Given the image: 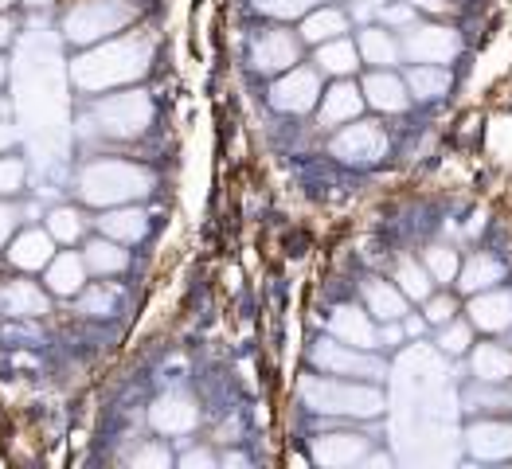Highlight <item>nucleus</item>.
<instances>
[{
	"instance_id": "37998d69",
	"label": "nucleus",
	"mask_w": 512,
	"mask_h": 469,
	"mask_svg": "<svg viewBox=\"0 0 512 469\" xmlns=\"http://www.w3.org/2000/svg\"><path fill=\"white\" fill-rule=\"evenodd\" d=\"M16 227V208H8V204H0V243L8 239V231Z\"/></svg>"
},
{
	"instance_id": "cd10ccee",
	"label": "nucleus",
	"mask_w": 512,
	"mask_h": 469,
	"mask_svg": "<svg viewBox=\"0 0 512 469\" xmlns=\"http://www.w3.org/2000/svg\"><path fill=\"white\" fill-rule=\"evenodd\" d=\"M98 223H102V231H106L110 239H118V243H137V239L149 231V219H145V212H137V208H122V212L102 215Z\"/></svg>"
},
{
	"instance_id": "2eb2a0df",
	"label": "nucleus",
	"mask_w": 512,
	"mask_h": 469,
	"mask_svg": "<svg viewBox=\"0 0 512 469\" xmlns=\"http://www.w3.org/2000/svg\"><path fill=\"white\" fill-rule=\"evenodd\" d=\"M470 321L481 333H505L512 329V294L509 290H481L470 298Z\"/></svg>"
},
{
	"instance_id": "6ab92c4d",
	"label": "nucleus",
	"mask_w": 512,
	"mask_h": 469,
	"mask_svg": "<svg viewBox=\"0 0 512 469\" xmlns=\"http://www.w3.org/2000/svg\"><path fill=\"white\" fill-rule=\"evenodd\" d=\"M344 32H348V16H344L341 8H333V4L313 8L301 20V40L305 43H329L337 40V36H344Z\"/></svg>"
},
{
	"instance_id": "f3484780",
	"label": "nucleus",
	"mask_w": 512,
	"mask_h": 469,
	"mask_svg": "<svg viewBox=\"0 0 512 469\" xmlns=\"http://www.w3.org/2000/svg\"><path fill=\"white\" fill-rule=\"evenodd\" d=\"M333 337L356 348H380V329L372 325V313H360L352 305H341L333 313Z\"/></svg>"
},
{
	"instance_id": "c85d7f7f",
	"label": "nucleus",
	"mask_w": 512,
	"mask_h": 469,
	"mask_svg": "<svg viewBox=\"0 0 512 469\" xmlns=\"http://www.w3.org/2000/svg\"><path fill=\"white\" fill-rule=\"evenodd\" d=\"M395 282H399V290H403L407 298H415V301H427L430 294H434V274L427 270V262L419 266L415 258H399Z\"/></svg>"
},
{
	"instance_id": "72a5a7b5",
	"label": "nucleus",
	"mask_w": 512,
	"mask_h": 469,
	"mask_svg": "<svg viewBox=\"0 0 512 469\" xmlns=\"http://www.w3.org/2000/svg\"><path fill=\"white\" fill-rule=\"evenodd\" d=\"M473 344V321L466 325V321H450V325H442V333H438V348L442 352H450V356H462L466 348Z\"/></svg>"
},
{
	"instance_id": "39448f33",
	"label": "nucleus",
	"mask_w": 512,
	"mask_h": 469,
	"mask_svg": "<svg viewBox=\"0 0 512 469\" xmlns=\"http://www.w3.org/2000/svg\"><path fill=\"white\" fill-rule=\"evenodd\" d=\"M313 368H321L325 376H352V380H380L384 376V364L376 356H368V348H356V344L344 341H317L309 352Z\"/></svg>"
},
{
	"instance_id": "393cba45",
	"label": "nucleus",
	"mask_w": 512,
	"mask_h": 469,
	"mask_svg": "<svg viewBox=\"0 0 512 469\" xmlns=\"http://www.w3.org/2000/svg\"><path fill=\"white\" fill-rule=\"evenodd\" d=\"M462 403L470 411H512V380H501V384L477 380L473 387H466Z\"/></svg>"
},
{
	"instance_id": "1a4fd4ad",
	"label": "nucleus",
	"mask_w": 512,
	"mask_h": 469,
	"mask_svg": "<svg viewBox=\"0 0 512 469\" xmlns=\"http://www.w3.org/2000/svg\"><path fill=\"white\" fill-rule=\"evenodd\" d=\"M317 98H321V79H317V71H309V67H290V71L274 83V90H270V102H274L278 110H286V114H305V110H313Z\"/></svg>"
},
{
	"instance_id": "58836bf2",
	"label": "nucleus",
	"mask_w": 512,
	"mask_h": 469,
	"mask_svg": "<svg viewBox=\"0 0 512 469\" xmlns=\"http://www.w3.org/2000/svg\"><path fill=\"white\" fill-rule=\"evenodd\" d=\"M133 466H153V469H165L169 466V450H165V446H153V442H149V446H141V450H137V454H133Z\"/></svg>"
},
{
	"instance_id": "5701e85b",
	"label": "nucleus",
	"mask_w": 512,
	"mask_h": 469,
	"mask_svg": "<svg viewBox=\"0 0 512 469\" xmlns=\"http://www.w3.org/2000/svg\"><path fill=\"white\" fill-rule=\"evenodd\" d=\"M407 86H411V98L434 102V98H442V94L450 90V75H446V67H438V63H415V67L407 71Z\"/></svg>"
},
{
	"instance_id": "aec40b11",
	"label": "nucleus",
	"mask_w": 512,
	"mask_h": 469,
	"mask_svg": "<svg viewBox=\"0 0 512 469\" xmlns=\"http://www.w3.org/2000/svg\"><path fill=\"white\" fill-rule=\"evenodd\" d=\"M317 67H321L325 75L348 79V75L360 67V43L344 40V36H337V40H329V43H317Z\"/></svg>"
},
{
	"instance_id": "2f4dec72",
	"label": "nucleus",
	"mask_w": 512,
	"mask_h": 469,
	"mask_svg": "<svg viewBox=\"0 0 512 469\" xmlns=\"http://www.w3.org/2000/svg\"><path fill=\"white\" fill-rule=\"evenodd\" d=\"M427 270L434 274V282H442V286H450V282H458V274H462V262H458V251H450V247H430L427 255Z\"/></svg>"
},
{
	"instance_id": "20e7f679",
	"label": "nucleus",
	"mask_w": 512,
	"mask_h": 469,
	"mask_svg": "<svg viewBox=\"0 0 512 469\" xmlns=\"http://www.w3.org/2000/svg\"><path fill=\"white\" fill-rule=\"evenodd\" d=\"M94 122H98L102 133H110V137H137V133H145L149 122H153V102L141 90L110 94L106 102H98Z\"/></svg>"
},
{
	"instance_id": "c9c22d12",
	"label": "nucleus",
	"mask_w": 512,
	"mask_h": 469,
	"mask_svg": "<svg viewBox=\"0 0 512 469\" xmlns=\"http://www.w3.org/2000/svg\"><path fill=\"white\" fill-rule=\"evenodd\" d=\"M423 305H427V309H423V317H427L430 325H438V329H442V325H450V321H454V313H458V305H454L450 294H430Z\"/></svg>"
},
{
	"instance_id": "bb28decb",
	"label": "nucleus",
	"mask_w": 512,
	"mask_h": 469,
	"mask_svg": "<svg viewBox=\"0 0 512 469\" xmlns=\"http://www.w3.org/2000/svg\"><path fill=\"white\" fill-rule=\"evenodd\" d=\"M360 59L372 63V67H395L399 43L391 40L387 28H364V32H360Z\"/></svg>"
},
{
	"instance_id": "a19ab883",
	"label": "nucleus",
	"mask_w": 512,
	"mask_h": 469,
	"mask_svg": "<svg viewBox=\"0 0 512 469\" xmlns=\"http://www.w3.org/2000/svg\"><path fill=\"white\" fill-rule=\"evenodd\" d=\"M180 466L184 469H212L215 458L208 454V450H192V454H184V458H180Z\"/></svg>"
},
{
	"instance_id": "4468645a",
	"label": "nucleus",
	"mask_w": 512,
	"mask_h": 469,
	"mask_svg": "<svg viewBox=\"0 0 512 469\" xmlns=\"http://www.w3.org/2000/svg\"><path fill=\"white\" fill-rule=\"evenodd\" d=\"M364 86L356 83H337L329 86L325 94H321V126L325 129H337V126H348V122H356L360 118V110H364Z\"/></svg>"
},
{
	"instance_id": "4be33fe9",
	"label": "nucleus",
	"mask_w": 512,
	"mask_h": 469,
	"mask_svg": "<svg viewBox=\"0 0 512 469\" xmlns=\"http://www.w3.org/2000/svg\"><path fill=\"white\" fill-rule=\"evenodd\" d=\"M505 278V266L497 262L493 255H473L466 266H462V274H458V286L466 290V294H481V290H493L497 282Z\"/></svg>"
},
{
	"instance_id": "79ce46f5",
	"label": "nucleus",
	"mask_w": 512,
	"mask_h": 469,
	"mask_svg": "<svg viewBox=\"0 0 512 469\" xmlns=\"http://www.w3.org/2000/svg\"><path fill=\"white\" fill-rule=\"evenodd\" d=\"M403 333H407V329H399V321H384V329H380V344H384V348H395V344L403 341Z\"/></svg>"
},
{
	"instance_id": "6e6552de",
	"label": "nucleus",
	"mask_w": 512,
	"mask_h": 469,
	"mask_svg": "<svg viewBox=\"0 0 512 469\" xmlns=\"http://www.w3.org/2000/svg\"><path fill=\"white\" fill-rule=\"evenodd\" d=\"M333 157H341L344 165H376L387 157V133L376 122H352L333 137Z\"/></svg>"
},
{
	"instance_id": "8fccbe9b",
	"label": "nucleus",
	"mask_w": 512,
	"mask_h": 469,
	"mask_svg": "<svg viewBox=\"0 0 512 469\" xmlns=\"http://www.w3.org/2000/svg\"><path fill=\"white\" fill-rule=\"evenodd\" d=\"M4 4H8V0H0V8H4Z\"/></svg>"
},
{
	"instance_id": "dca6fc26",
	"label": "nucleus",
	"mask_w": 512,
	"mask_h": 469,
	"mask_svg": "<svg viewBox=\"0 0 512 469\" xmlns=\"http://www.w3.org/2000/svg\"><path fill=\"white\" fill-rule=\"evenodd\" d=\"M149 423H153V430H161V434H188V430L200 423V411H196V403L188 395H165V399L153 403Z\"/></svg>"
},
{
	"instance_id": "412c9836",
	"label": "nucleus",
	"mask_w": 512,
	"mask_h": 469,
	"mask_svg": "<svg viewBox=\"0 0 512 469\" xmlns=\"http://www.w3.org/2000/svg\"><path fill=\"white\" fill-rule=\"evenodd\" d=\"M470 372L477 380H489V384L512 380V352L501 344H477L470 356Z\"/></svg>"
},
{
	"instance_id": "f704fd0d",
	"label": "nucleus",
	"mask_w": 512,
	"mask_h": 469,
	"mask_svg": "<svg viewBox=\"0 0 512 469\" xmlns=\"http://www.w3.org/2000/svg\"><path fill=\"white\" fill-rule=\"evenodd\" d=\"M47 227H51V235L59 243H75L83 235V215L71 212V208H55V212L47 215Z\"/></svg>"
},
{
	"instance_id": "0eeeda50",
	"label": "nucleus",
	"mask_w": 512,
	"mask_h": 469,
	"mask_svg": "<svg viewBox=\"0 0 512 469\" xmlns=\"http://www.w3.org/2000/svg\"><path fill=\"white\" fill-rule=\"evenodd\" d=\"M403 51H407L411 63H438L442 67L462 51V36L446 24H411Z\"/></svg>"
},
{
	"instance_id": "de8ad7c7",
	"label": "nucleus",
	"mask_w": 512,
	"mask_h": 469,
	"mask_svg": "<svg viewBox=\"0 0 512 469\" xmlns=\"http://www.w3.org/2000/svg\"><path fill=\"white\" fill-rule=\"evenodd\" d=\"M28 4H47V0H28Z\"/></svg>"
},
{
	"instance_id": "09e8293b",
	"label": "nucleus",
	"mask_w": 512,
	"mask_h": 469,
	"mask_svg": "<svg viewBox=\"0 0 512 469\" xmlns=\"http://www.w3.org/2000/svg\"><path fill=\"white\" fill-rule=\"evenodd\" d=\"M0 79H4V67H0Z\"/></svg>"
},
{
	"instance_id": "f8f14e48",
	"label": "nucleus",
	"mask_w": 512,
	"mask_h": 469,
	"mask_svg": "<svg viewBox=\"0 0 512 469\" xmlns=\"http://www.w3.org/2000/svg\"><path fill=\"white\" fill-rule=\"evenodd\" d=\"M466 450L481 462H509L512 458V423H473L466 430Z\"/></svg>"
},
{
	"instance_id": "7ed1b4c3",
	"label": "nucleus",
	"mask_w": 512,
	"mask_h": 469,
	"mask_svg": "<svg viewBox=\"0 0 512 469\" xmlns=\"http://www.w3.org/2000/svg\"><path fill=\"white\" fill-rule=\"evenodd\" d=\"M153 184V176L137 165H126V161H98L83 172L79 180V192L90 204H122V200H137L145 196Z\"/></svg>"
},
{
	"instance_id": "c03bdc74",
	"label": "nucleus",
	"mask_w": 512,
	"mask_h": 469,
	"mask_svg": "<svg viewBox=\"0 0 512 469\" xmlns=\"http://www.w3.org/2000/svg\"><path fill=\"white\" fill-rule=\"evenodd\" d=\"M427 317H403V329H407V333H411V337H423V333H427Z\"/></svg>"
},
{
	"instance_id": "c756f323",
	"label": "nucleus",
	"mask_w": 512,
	"mask_h": 469,
	"mask_svg": "<svg viewBox=\"0 0 512 469\" xmlns=\"http://www.w3.org/2000/svg\"><path fill=\"white\" fill-rule=\"evenodd\" d=\"M0 301H4V309L16 313V317H40L43 309H47V298H43L32 282H8Z\"/></svg>"
},
{
	"instance_id": "9b49d317",
	"label": "nucleus",
	"mask_w": 512,
	"mask_h": 469,
	"mask_svg": "<svg viewBox=\"0 0 512 469\" xmlns=\"http://www.w3.org/2000/svg\"><path fill=\"white\" fill-rule=\"evenodd\" d=\"M301 55V43L294 32H286V28H270V32H262L251 47V63H255L258 71H266V75H274V71H290L294 63H298Z\"/></svg>"
},
{
	"instance_id": "e433bc0d",
	"label": "nucleus",
	"mask_w": 512,
	"mask_h": 469,
	"mask_svg": "<svg viewBox=\"0 0 512 469\" xmlns=\"http://www.w3.org/2000/svg\"><path fill=\"white\" fill-rule=\"evenodd\" d=\"M262 12H270V16H278V20H290V16H305V12H313V4H321V0H255Z\"/></svg>"
},
{
	"instance_id": "ea45409f",
	"label": "nucleus",
	"mask_w": 512,
	"mask_h": 469,
	"mask_svg": "<svg viewBox=\"0 0 512 469\" xmlns=\"http://www.w3.org/2000/svg\"><path fill=\"white\" fill-rule=\"evenodd\" d=\"M380 16H384L387 28H411L415 24V8L411 4H387Z\"/></svg>"
},
{
	"instance_id": "f257e3e1",
	"label": "nucleus",
	"mask_w": 512,
	"mask_h": 469,
	"mask_svg": "<svg viewBox=\"0 0 512 469\" xmlns=\"http://www.w3.org/2000/svg\"><path fill=\"white\" fill-rule=\"evenodd\" d=\"M301 399L321 411V415H344V419H376L384 415L387 399L380 387L352 384V380H337V376H305L301 380Z\"/></svg>"
},
{
	"instance_id": "423d86ee",
	"label": "nucleus",
	"mask_w": 512,
	"mask_h": 469,
	"mask_svg": "<svg viewBox=\"0 0 512 469\" xmlns=\"http://www.w3.org/2000/svg\"><path fill=\"white\" fill-rule=\"evenodd\" d=\"M129 16H133V8L126 0H86L67 16V36L79 43L102 40V36L118 32Z\"/></svg>"
},
{
	"instance_id": "a211bd4d",
	"label": "nucleus",
	"mask_w": 512,
	"mask_h": 469,
	"mask_svg": "<svg viewBox=\"0 0 512 469\" xmlns=\"http://www.w3.org/2000/svg\"><path fill=\"white\" fill-rule=\"evenodd\" d=\"M364 301H368V313L376 321H403L407 317V294L399 290V282H384V278L364 282Z\"/></svg>"
},
{
	"instance_id": "b1692460",
	"label": "nucleus",
	"mask_w": 512,
	"mask_h": 469,
	"mask_svg": "<svg viewBox=\"0 0 512 469\" xmlns=\"http://www.w3.org/2000/svg\"><path fill=\"white\" fill-rule=\"evenodd\" d=\"M47 282L55 294H79L86 282V258L79 255H59L47 262Z\"/></svg>"
},
{
	"instance_id": "4c0bfd02",
	"label": "nucleus",
	"mask_w": 512,
	"mask_h": 469,
	"mask_svg": "<svg viewBox=\"0 0 512 469\" xmlns=\"http://www.w3.org/2000/svg\"><path fill=\"white\" fill-rule=\"evenodd\" d=\"M20 184H24V161L4 157V161H0V192H4V196H8V192H20Z\"/></svg>"
},
{
	"instance_id": "a878e982",
	"label": "nucleus",
	"mask_w": 512,
	"mask_h": 469,
	"mask_svg": "<svg viewBox=\"0 0 512 469\" xmlns=\"http://www.w3.org/2000/svg\"><path fill=\"white\" fill-rule=\"evenodd\" d=\"M51 239L55 235H43V231H24L16 243H12V262L20 270H40L51 262Z\"/></svg>"
},
{
	"instance_id": "49530a36",
	"label": "nucleus",
	"mask_w": 512,
	"mask_h": 469,
	"mask_svg": "<svg viewBox=\"0 0 512 469\" xmlns=\"http://www.w3.org/2000/svg\"><path fill=\"white\" fill-rule=\"evenodd\" d=\"M8 141H12V129L0 126V145H8Z\"/></svg>"
},
{
	"instance_id": "f03ea898",
	"label": "nucleus",
	"mask_w": 512,
	"mask_h": 469,
	"mask_svg": "<svg viewBox=\"0 0 512 469\" xmlns=\"http://www.w3.org/2000/svg\"><path fill=\"white\" fill-rule=\"evenodd\" d=\"M149 63V43L145 40H126L110 43L102 51H90L75 63V83L83 90H102V86H118L126 79H137Z\"/></svg>"
},
{
	"instance_id": "7c9ffc66",
	"label": "nucleus",
	"mask_w": 512,
	"mask_h": 469,
	"mask_svg": "<svg viewBox=\"0 0 512 469\" xmlns=\"http://www.w3.org/2000/svg\"><path fill=\"white\" fill-rule=\"evenodd\" d=\"M83 258H86V266L98 270V274H118V270L129 262V255L122 251L118 239H98V243H90Z\"/></svg>"
},
{
	"instance_id": "473e14b6",
	"label": "nucleus",
	"mask_w": 512,
	"mask_h": 469,
	"mask_svg": "<svg viewBox=\"0 0 512 469\" xmlns=\"http://www.w3.org/2000/svg\"><path fill=\"white\" fill-rule=\"evenodd\" d=\"M114 309H118L114 286H90V294H83V301H79V313H86V317H110Z\"/></svg>"
},
{
	"instance_id": "9d476101",
	"label": "nucleus",
	"mask_w": 512,
	"mask_h": 469,
	"mask_svg": "<svg viewBox=\"0 0 512 469\" xmlns=\"http://www.w3.org/2000/svg\"><path fill=\"white\" fill-rule=\"evenodd\" d=\"M368 450H372V438H364V434H348V430H341V434H321L313 442V462L325 469L364 466Z\"/></svg>"
},
{
	"instance_id": "a18cd8bd",
	"label": "nucleus",
	"mask_w": 512,
	"mask_h": 469,
	"mask_svg": "<svg viewBox=\"0 0 512 469\" xmlns=\"http://www.w3.org/2000/svg\"><path fill=\"white\" fill-rule=\"evenodd\" d=\"M8 40H12V24H8L4 16H0V47H4Z\"/></svg>"
},
{
	"instance_id": "ddd939ff",
	"label": "nucleus",
	"mask_w": 512,
	"mask_h": 469,
	"mask_svg": "<svg viewBox=\"0 0 512 469\" xmlns=\"http://www.w3.org/2000/svg\"><path fill=\"white\" fill-rule=\"evenodd\" d=\"M364 98H368V106H376L384 114H403L411 106V86H407V79H399L391 67H380V71H372L364 79Z\"/></svg>"
}]
</instances>
